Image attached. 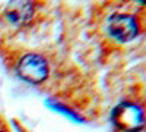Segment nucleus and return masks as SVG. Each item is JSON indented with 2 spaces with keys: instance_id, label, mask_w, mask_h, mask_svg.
<instances>
[{
  "instance_id": "nucleus-3",
  "label": "nucleus",
  "mask_w": 146,
  "mask_h": 132,
  "mask_svg": "<svg viewBox=\"0 0 146 132\" xmlns=\"http://www.w3.org/2000/svg\"><path fill=\"white\" fill-rule=\"evenodd\" d=\"M18 76L31 85H41L50 76V63L40 53L27 52L18 57L16 60Z\"/></svg>"
},
{
  "instance_id": "nucleus-5",
  "label": "nucleus",
  "mask_w": 146,
  "mask_h": 132,
  "mask_svg": "<svg viewBox=\"0 0 146 132\" xmlns=\"http://www.w3.org/2000/svg\"><path fill=\"white\" fill-rule=\"evenodd\" d=\"M2 129H6V125L3 123V121H2V117H0V132H3Z\"/></svg>"
},
{
  "instance_id": "nucleus-2",
  "label": "nucleus",
  "mask_w": 146,
  "mask_h": 132,
  "mask_svg": "<svg viewBox=\"0 0 146 132\" xmlns=\"http://www.w3.org/2000/svg\"><path fill=\"white\" fill-rule=\"evenodd\" d=\"M140 21L137 15L129 10H115L105 19V32L111 40L120 44H127L136 40L140 34Z\"/></svg>"
},
{
  "instance_id": "nucleus-1",
  "label": "nucleus",
  "mask_w": 146,
  "mask_h": 132,
  "mask_svg": "<svg viewBox=\"0 0 146 132\" xmlns=\"http://www.w3.org/2000/svg\"><path fill=\"white\" fill-rule=\"evenodd\" d=\"M111 121L120 132H142L146 128V104L135 97L121 100L114 107Z\"/></svg>"
},
{
  "instance_id": "nucleus-4",
  "label": "nucleus",
  "mask_w": 146,
  "mask_h": 132,
  "mask_svg": "<svg viewBox=\"0 0 146 132\" xmlns=\"http://www.w3.org/2000/svg\"><path fill=\"white\" fill-rule=\"evenodd\" d=\"M36 13V5L31 2H13L5 9V18L10 25L25 27L34 19Z\"/></svg>"
}]
</instances>
